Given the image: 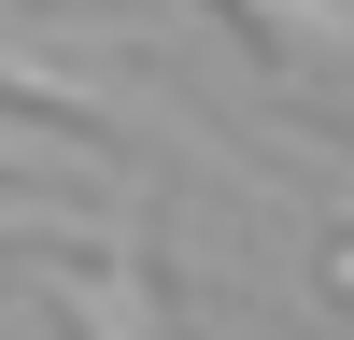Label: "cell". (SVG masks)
Listing matches in <instances>:
<instances>
[{
	"label": "cell",
	"instance_id": "obj_1",
	"mask_svg": "<svg viewBox=\"0 0 354 340\" xmlns=\"http://www.w3.org/2000/svg\"><path fill=\"white\" fill-rule=\"evenodd\" d=\"M255 28H283V43H340L354 57V0H241Z\"/></svg>",
	"mask_w": 354,
	"mask_h": 340
}]
</instances>
